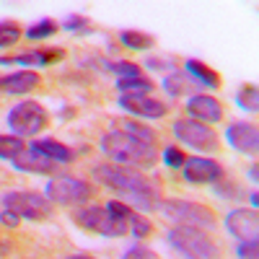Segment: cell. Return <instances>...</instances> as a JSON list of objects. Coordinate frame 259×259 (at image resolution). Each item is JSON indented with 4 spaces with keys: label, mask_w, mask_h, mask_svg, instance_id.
<instances>
[{
    "label": "cell",
    "mask_w": 259,
    "mask_h": 259,
    "mask_svg": "<svg viewBox=\"0 0 259 259\" xmlns=\"http://www.w3.org/2000/svg\"><path fill=\"white\" fill-rule=\"evenodd\" d=\"M94 179L104 187L119 192L130 205H135L145 212L158 207V197H161L158 187L135 168L117 166V163H99L94 166Z\"/></svg>",
    "instance_id": "cell-1"
},
{
    "label": "cell",
    "mask_w": 259,
    "mask_h": 259,
    "mask_svg": "<svg viewBox=\"0 0 259 259\" xmlns=\"http://www.w3.org/2000/svg\"><path fill=\"white\" fill-rule=\"evenodd\" d=\"M101 150L106 156H112L117 161V166H127V168H150L156 163L158 153H156V145H145L140 140H133L117 130L106 133L101 138Z\"/></svg>",
    "instance_id": "cell-2"
},
{
    "label": "cell",
    "mask_w": 259,
    "mask_h": 259,
    "mask_svg": "<svg viewBox=\"0 0 259 259\" xmlns=\"http://www.w3.org/2000/svg\"><path fill=\"white\" fill-rule=\"evenodd\" d=\"M166 239L187 259H221V246L215 244V239H210V236L200 228L174 226L168 231Z\"/></svg>",
    "instance_id": "cell-3"
},
{
    "label": "cell",
    "mask_w": 259,
    "mask_h": 259,
    "mask_svg": "<svg viewBox=\"0 0 259 259\" xmlns=\"http://www.w3.org/2000/svg\"><path fill=\"white\" fill-rule=\"evenodd\" d=\"M158 210L166 215V221L174 226H187V228H215V215L207 205L192 202V200H166L158 202Z\"/></svg>",
    "instance_id": "cell-4"
},
{
    "label": "cell",
    "mask_w": 259,
    "mask_h": 259,
    "mask_svg": "<svg viewBox=\"0 0 259 259\" xmlns=\"http://www.w3.org/2000/svg\"><path fill=\"white\" fill-rule=\"evenodd\" d=\"M0 202L3 210H11L26 221H50L55 212V205L41 192H8L0 197Z\"/></svg>",
    "instance_id": "cell-5"
},
{
    "label": "cell",
    "mask_w": 259,
    "mask_h": 259,
    "mask_svg": "<svg viewBox=\"0 0 259 259\" xmlns=\"http://www.w3.org/2000/svg\"><path fill=\"white\" fill-rule=\"evenodd\" d=\"M73 221L78 228L83 231H91V233H99V236H106V239H117V236H124L127 233V223L114 218V215L106 210V207H99V205H91V207H83L73 215Z\"/></svg>",
    "instance_id": "cell-6"
},
{
    "label": "cell",
    "mask_w": 259,
    "mask_h": 259,
    "mask_svg": "<svg viewBox=\"0 0 259 259\" xmlns=\"http://www.w3.org/2000/svg\"><path fill=\"white\" fill-rule=\"evenodd\" d=\"M45 197L52 205L70 207V205H80L85 200H91L94 187L89 182H83V179H75V177H55L45 187Z\"/></svg>",
    "instance_id": "cell-7"
},
{
    "label": "cell",
    "mask_w": 259,
    "mask_h": 259,
    "mask_svg": "<svg viewBox=\"0 0 259 259\" xmlns=\"http://www.w3.org/2000/svg\"><path fill=\"white\" fill-rule=\"evenodd\" d=\"M174 135H177V140H182L184 145H189L194 150H200V153H218V148H221L218 135L197 119H177Z\"/></svg>",
    "instance_id": "cell-8"
},
{
    "label": "cell",
    "mask_w": 259,
    "mask_h": 259,
    "mask_svg": "<svg viewBox=\"0 0 259 259\" xmlns=\"http://www.w3.org/2000/svg\"><path fill=\"white\" fill-rule=\"evenodd\" d=\"M47 124V112L39 101H21L8 112V127L16 135H36Z\"/></svg>",
    "instance_id": "cell-9"
},
{
    "label": "cell",
    "mask_w": 259,
    "mask_h": 259,
    "mask_svg": "<svg viewBox=\"0 0 259 259\" xmlns=\"http://www.w3.org/2000/svg\"><path fill=\"white\" fill-rule=\"evenodd\" d=\"M226 228L233 239H239V241H256L259 215H256V210H249V207L231 210L226 215Z\"/></svg>",
    "instance_id": "cell-10"
},
{
    "label": "cell",
    "mask_w": 259,
    "mask_h": 259,
    "mask_svg": "<svg viewBox=\"0 0 259 259\" xmlns=\"http://www.w3.org/2000/svg\"><path fill=\"white\" fill-rule=\"evenodd\" d=\"M182 168L189 184H218L223 179V166L212 158H187Z\"/></svg>",
    "instance_id": "cell-11"
},
{
    "label": "cell",
    "mask_w": 259,
    "mask_h": 259,
    "mask_svg": "<svg viewBox=\"0 0 259 259\" xmlns=\"http://www.w3.org/2000/svg\"><path fill=\"white\" fill-rule=\"evenodd\" d=\"M119 106L127 109L130 114L143 117V119H161L166 114V104L153 99V96H145V94H122Z\"/></svg>",
    "instance_id": "cell-12"
},
{
    "label": "cell",
    "mask_w": 259,
    "mask_h": 259,
    "mask_svg": "<svg viewBox=\"0 0 259 259\" xmlns=\"http://www.w3.org/2000/svg\"><path fill=\"white\" fill-rule=\"evenodd\" d=\"M187 112L192 114V119H197L202 124H215L223 119V106L215 96H207V94H194L189 101H187Z\"/></svg>",
    "instance_id": "cell-13"
},
{
    "label": "cell",
    "mask_w": 259,
    "mask_h": 259,
    "mask_svg": "<svg viewBox=\"0 0 259 259\" xmlns=\"http://www.w3.org/2000/svg\"><path fill=\"white\" fill-rule=\"evenodd\" d=\"M226 138H228V143L236 150L249 153V156H256V150H259V130H256V124H251V122H233L226 130Z\"/></svg>",
    "instance_id": "cell-14"
},
{
    "label": "cell",
    "mask_w": 259,
    "mask_h": 259,
    "mask_svg": "<svg viewBox=\"0 0 259 259\" xmlns=\"http://www.w3.org/2000/svg\"><path fill=\"white\" fill-rule=\"evenodd\" d=\"M11 163H13L16 171H34V174H55V171H57V163L50 161L47 156H41L39 150L31 148V145L21 156H16Z\"/></svg>",
    "instance_id": "cell-15"
},
{
    "label": "cell",
    "mask_w": 259,
    "mask_h": 259,
    "mask_svg": "<svg viewBox=\"0 0 259 259\" xmlns=\"http://www.w3.org/2000/svg\"><path fill=\"white\" fill-rule=\"evenodd\" d=\"M62 57H65V50L50 47V50H29L16 57H0V65H24V68H29V65H52Z\"/></svg>",
    "instance_id": "cell-16"
},
{
    "label": "cell",
    "mask_w": 259,
    "mask_h": 259,
    "mask_svg": "<svg viewBox=\"0 0 259 259\" xmlns=\"http://www.w3.org/2000/svg\"><path fill=\"white\" fill-rule=\"evenodd\" d=\"M39 85V73L34 70H21V73H8L0 78V94H8V96H21V94H29L31 89Z\"/></svg>",
    "instance_id": "cell-17"
},
{
    "label": "cell",
    "mask_w": 259,
    "mask_h": 259,
    "mask_svg": "<svg viewBox=\"0 0 259 259\" xmlns=\"http://www.w3.org/2000/svg\"><path fill=\"white\" fill-rule=\"evenodd\" d=\"M31 148H36L41 156H47V158L55 161V163H70V161L75 158V156H73V150H70L68 145H62V143H57V140H52V138L34 140Z\"/></svg>",
    "instance_id": "cell-18"
},
{
    "label": "cell",
    "mask_w": 259,
    "mask_h": 259,
    "mask_svg": "<svg viewBox=\"0 0 259 259\" xmlns=\"http://www.w3.org/2000/svg\"><path fill=\"white\" fill-rule=\"evenodd\" d=\"M184 70H187V75L189 78H194L197 83H202V85H207V89H221V78H218V73H215L210 65H205L202 60H187L184 62Z\"/></svg>",
    "instance_id": "cell-19"
},
{
    "label": "cell",
    "mask_w": 259,
    "mask_h": 259,
    "mask_svg": "<svg viewBox=\"0 0 259 259\" xmlns=\"http://www.w3.org/2000/svg\"><path fill=\"white\" fill-rule=\"evenodd\" d=\"M114 127H117V133L133 138V140H140L145 145H156V133L150 127H145L143 122H138V119H117Z\"/></svg>",
    "instance_id": "cell-20"
},
{
    "label": "cell",
    "mask_w": 259,
    "mask_h": 259,
    "mask_svg": "<svg viewBox=\"0 0 259 259\" xmlns=\"http://www.w3.org/2000/svg\"><path fill=\"white\" fill-rule=\"evenodd\" d=\"M163 89H166V94H171V96H182V94H194V83H192V78H189L187 73L174 70V73L166 75Z\"/></svg>",
    "instance_id": "cell-21"
},
{
    "label": "cell",
    "mask_w": 259,
    "mask_h": 259,
    "mask_svg": "<svg viewBox=\"0 0 259 259\" xmlns=\"http://www.w3.org/2000/svg\"><path fill=\"white\" fill-rule=\"evenodd\" d=\"M119 41L124 47H130V50H150L156 45V39L150 36V34H145V31H135V29H127V31H122L119 34Z\"/></svg>",
    "instance_id": "cell-22"
},
{
    "label": "cell",
    "mask_w": 259,
    "mask_h": 259,
    "mask_svg": "<svg viewBox=\"0 0 259 259\" xmlns=\"http://www.w3.org/2000/svg\"><path fill=\"white\" fill-rule=\"evenodd\" d=\"M26 150L24 138L18 135H0V158L3 161H13L16 156H21Z\"/></svg>",
    "instance_id": "cell-23"
},
{
    "label": "cell",
    "mask_w": 259,
    "mask_h": 259,
    "mask_svg": "<svg viewBox=\"0 0 259 259\" xmlns=\"http://www.w3.org/2000/svg\"><path fill=\"white\" fill-rule=\"evenodd\" d=\"M117 89L122 91V94H150L153 91V83H150L145 75H138V78H122V80H117Z\"/></svg>",
    "instance_id": "cell-24"
},
{
    "label": "cell",
    "mask_w": 259,
    "mask_h": 259,
    "mask_svg": "<svg viewBox=\"0 0 259 259\" xmlns=\"http://www.w3.org/2000/svg\"><path fill=\"white\" fill-rule=\"evenodd\" d=\"M236 101H239V106L244 112H256L259 109V91H256V85H244V89L236 94Z\"/></svg>",
    "instance_id": "cell-25"
},
{
    "label": "cell",
    "mask_w": 259,
    "mask_h": 259,
    "mask_svg": "<svg viewBox=\"0 0 259 259\" xmlns=\"http://www.w3.org/2000/svg\"><path fill=\"white\" fill-rule=\"evenodd\" d=\"M21 39V26L16 21H0V47H13Z\"/></svg>",
    "instance_id": "cell-26"
},
{
    "label": "cell",
    "mask_w": 259,
    "mask_h": 259,
    "mask_svg": "<svg viewBox=\"0 0 259 259\" xmlns=\"http://www.w3.org/2000/svg\"><path fill=\"white\" fill-rule=\"evenodd\" d=\"M55 31H57V21L41 18V21H36L34 26L26 29V36H29V39H47V36H52Z\"/></svg>",
    "instance_id": "cell-27"
},
{
    "label": "cell",
    "mask_w": 259,
    "mask_h": 259,
    "mask_svg": "<svg viewBox=\"0 0 259 259\" xmlns=\"http://www.w3.org/2000/svg\"><path fill=\"white\" fill-rule=\"evenodd\" d=\"M127 226L133 228V236L135 239H145V236L153 231V226H150V221L148 218H143V215H138L135 210L130 212V218H127Z\"/></svg>",
    "instance_id": "cell-28"
},
{
    "label": "cell",
    "mask_w": 259,
    "mask_h": 259,
    "mask_svg": "<svg viewBox=\"0 0 259 259\" xmlns=\"http://www.w3.org/2000/svg\"><path fill=\"white\" fill-rule=\"evenodd\" d=\"M106 68H109L112 73H117V75H119V80H122V78H138V75H143V73H140V65H135V62H127V60L109 62Z\"/></svg>",
    "instance_id": "cell-29"
},
{
    "label": "cell",
    "mask_w": 259,
    "mask_h": 259,
    "mask_svg": "<svg viewBox=\"0 0 259 259\" xmlns=\"http://www.w3.org/2000/svg\"><path fill=\"white\" fill-rule=\"evenodd\" d=\"M65 31H73V34H89L91 24H89V18L80 16V13H70L68 18H65V24H62Z\"/></svg>",
    "instance_id": "cell-30"
},
{
    "label": "cell",
    "mask_w": 259,
    "mask_h": 259,
    "mask_svg": "<svg viewBox=\"0 0 259 259\" xmlns=\"http://www.w3.org/2000/svg\"><path fill=\"white\" fill-rule=\"evenodd\" d=\"M163 163H166V166H171V168H179V166H184V163H187V156L182 153L179 148L168 145V148L163 150Z\"/></svg>",
    "instance_id": "cell-31"
},
{
    "label": "cell",
    "mask_w": 259,
    "mask_h": 259,
    "mask_svg": "<svg viewBox=\"0 0 259 259\" xmlns=\"http://www.w3.org/2000/svg\"><path fill=\"white\" fill-rule=\"evenodd\" d=\"M122 259H158V254H156L153 249L138 244V246H133V249H127V251L122 254Z\"/></svg>",
    "instance_id": "cell-32"
},
{
    "label": "cell",
    "mask_w": 259,
    "mask_h": 259,
    "mask_svg": "<svg viewBox=\"0 0 259 259\" xmlns=\"http://www.w3.org/2000/svg\"><path fill=\"white\" fill-rule=\"evenodd\" d=\"M236 251H239L241 259H259V244L256 241H241Z\"/></svg>",
    "instance_id": "cell-33"
},
{
    "label": "cell",
    "mask_w": 259,
    "mask_h": 259,
    "mask_svg": "<svg viewBox=\"0 0 259 259\" xmlns=\"http://www.w3.org/2000/svg\"><path fill=\"white\" fill-rule=\"evenodd\" d=\"M145 65H148V68H156V70H166V68L171 70L177 62L171 60V57H166V60H158V57H148V60H145Z\"/></svg>",
    "instance_id": "cell-34"
},
{
    "label": "cell",
    "mask_w": 259,
    "mask_h": 259,
    "mask_svg": "<svg viewBox=\"0 0 259 259\" xmlns=\"http://www.w3.org/2000/svg\"><path fill=\"white\" fill-rule=\"evenodd\" d=\"M0 223L8 226V228H16L21 223V218H18L16 212H11V210H3V212H0Z\"/></svg>",
    "instance_id": "cell-35"
},
{
    "label": "cell",
    "mask_w": 259,
    "mask_h": 259,
    "mask_svg": "<svg viewBox=\"0 0 259 259\" xmlns=\"http://www.w3.org/2000/svg\"><path fill=\"white\" fill-rule=\"evenodd\" d=\"M256 174H259V166H256V163H251V168H249V179H251V182H256V179H259Z\"/></svg>",
    "instance_id": "cell-36"
},
{
    "label": "cell",
    "mask_w": 259,
    "mask_h": 259,
    "mask_svg": "<svg viewBox=\"0 0 259 259\" xmlns=\"http://www.w3.org/2000/svg\"><path fill=\"white\" fill-rule=\"evenodd\" d=\"M249 200H251V210H254V207L259 205V194H256V192H251V194H249Z\"/></svg>",
    "instance_id": "cell-37"
},
{
    "label": "cell",
    "mask_w": 259,
    "mask_h": 259,
    "mask_svg": "<svg viewBox=\"0 0 259 259\" xmlns=\"http://www.w3.org/2000/svg\"><path fill=\"white\" fill-rule=\"evenodd\" d=\"M68 259H91V256H85V254H73V256H68Z\"/></svg>",
    "instance_id": "cell-38"
},
{
    "label": "cell",
    "mask_w": 259,
    "mask_h": 259,
    "mask_svg": "<svg viewBox=\"0 0 259 259\" xmlns=\"http://www.w3.org/2000/svg\"><path fill=\"white\" fill-rule=\"evenodd\" d=\"M0 251H3V246H0Z\"/></svg>",
    "instance_id": "cell-39"
}]
</instances>
